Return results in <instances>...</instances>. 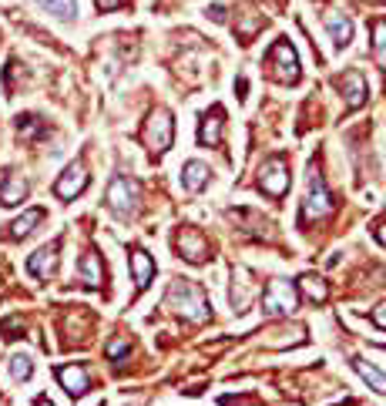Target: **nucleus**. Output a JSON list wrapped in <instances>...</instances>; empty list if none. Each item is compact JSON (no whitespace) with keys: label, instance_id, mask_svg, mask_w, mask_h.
Listing matches in <instances>:
<instances>
[{"label":"nucleus","instance_id":"a211bd4d","mask_svg":"<svg viewBox=\"0 0 386 406\" xmlns=\"http://www.w3.org/2000/svg\"><path fill=\"white\" fill-rule=\"evenodd\" d=\"M40 218H44V208H27L24 215L11 225V235L13 239H27V235L34 232V225H40Z\"/></svg>","mask_w":386,"mask_h":406},{"label":"nucleus","instance_id":"f8f14e48","mask_svg":"<svg viewBox=\"0 0 386 406\" xmlns=\"http://www.w3.org/2000/svg\"><path fill=\"white\" fill-rule=\"evenodd\" d=\"M57 380L67 390V396H84L91 390V376L84 366H61L57 369Z\"/></svg>","mask_w":386,"mask_h":406},{"label":"nucleus","instance_id":"4468645a","mask_svg":"<svg viewBox=\"0 0 386 406\" xmlns=\"http://www.w3.org/2000/svg\"><path fill=\"white\" fill-rule=\"evenodd\" d=\"M131 272H135V289L144 292L154 279V259L144 249H131Z\"/></svg>","mask_w":386,"mask_h":406},{"label":"nucleus","instance_id":"423d86ee","mask_svg":"<svg viewBox=\"0 0 386 406\" xmlns=\"http://www.w3.org/2000/svg\"><path fill=\"white\" fill-rule=\"evenodd\" d=\"M171 135H175V121H171V115H168L165 108L152 111V118H148V145H152V152L165 154L168 148H171Z\"/></svg>","mask_w":386,"mask_h":406},{"label":"nucleus","instance_id":"20e7f679","mask_svg":"<svg viewBox=\"0 0 386 406\" xmlns=\"http://www.w3.org/2000/svg\"><path fill=\"white\" fill-rule=\"evenodd\" d=\"M296 305H299L296 286L285 279L269 282V289L262 292V312H269V316H285V312H293Z\"/></svg>","mask_w":386,"mask_h":406},{"label":"nucleus","instance_id":"aec40b11","mask_svg":"<svg viewBox=\"0 0 386 406\" xmlns=\"http://www.w3.org/2000/svg\"><path fill=\"white\" fill-rule=\"evenodd\" d=\"M353 369H356V373H360L363 380H366L370 386H373L376 393H386V376H383V373H380L376 366H370L366 359H353Z\"/></svg>","mask_w":386,"mask_h":406},{"label":"nucleus","instance_id":"7c9ffc66","mask_svg":"<svg viewBox=\"0 0 386 406\" xmlns=\"http://www.w3.org/2000/svg\"><path fill=\"white\" fill-rule=\"evenodd\" d=\"M38 406H54V403H51V400H38Z\"/></svg>","mask_w":386,"mask_h":406},{"label":"nucleus","instance_id":"c756f323","mask_svg":"<svg viewBox=\"0 0 386 406\" xmlns=\"http://www.w3.org/2000/svg\"><path fill=\"white\" fill-rule=\"evenodd\" d=\"M376 239H380V242L386 245V225H380V229H376Z\"/></svg>","mask_w":386,"mask_h":406},{"label":"nucleus","instance_id":"b1692460","mask_svg":"<svg viewBox=\"0 0 386 406\" xmlns=\"http://www.w3.org/2000/svg\"><path fill=\"white\" fill-rule=\"evenodd\" d=\"M81 282H84L88 289H98V282H101V266H98V255H84V262H81Z\"/></svg>","mask_w":386,"mask_h":406},{"label":"nucleus","instance_id":"bb28decb","mask_svg":"<svg viewBox=\"0 0 386 406\" xmlns=\"http://www.w3.org/2000/svg\"><path fill=\"white\" fill-rule=\"evenodd\" d=\"M128 0H94V7L101 13H108V11H118V7H125Z\"/></svg>","mask_w":386,"mask_h":406},{"label":"nucleus","instance_id":"6ab92c4d","mask_svg":"<svg viewBox=\"0 0 386 406\" xmlns=\"http://www.w3.org/2000/svg\"><path fill=\"white\" fill-rule=\"evenodd\" d=\"M262 27H266V21H262L259 13H242V17H239V24H235V34H239L242 44H249V40L256 38Z\"/></svg>","mask_w":386,"mask_h":406},{"label":"nucleus","instance_id":"a878e982","mask_svg":"<svg viewBox=\"0 0 386 406\" xmlns=\"http://www.w3.org/2000/svg\"><path fill=\"white\" fill-rule=\"evenodd\" d=\"M302 286H306V292L309 295H312V299H326V286H322V279H316V276H306V279H302Z\"/></svg>","mask_w":386,"mask_h":406},{"label":"nucleus","instance_id":"9b49d317","mask_svg":"<svg viewBox=\"0 0 386 406\" xmlns=\"http://www.w3.org/2000/svg\"><path fill=\"white\" fill-rule=\"evenodd\" d=\"M175 249H178V252L188 259V262H205V259H208L205 239H202V232H195V229L178 232V239H175Z\"/></svg>","mask_w":386,"mask_h":406},{"label":"nucleus","instance_id":"f257e3e1","mask_svg":"<svg viewBox=\"0 0 386 406\" xmlns=\"http://www.w3.org/2000/svg\"><path fill=\"white\" fill-rule=\"evenodd\" d=\"M168 305H171V309H178L181 316L195 319V322L208 319V312H212L205 292L198 289L192 279H175V286H171V292H168Z\"/></svg>","mask_w":386,"mask_h":406},{"label":"nucleus","instance_id":"393cba45","mask_svg":"<svg viewBox=\"0 0 386 406\" xmlns=\"http://www.w3.org/2000/svg\"><path fill=\"white\" fill-rule=\"evenodd\" d=\"M11 373H13V380H30V373H34L30 356H13V359H11Z\"/></svg>","mask_w":386,"mask_h":406},{"label":"nucleus","instance_id":"4be33fe9","mask_svg":"<svg viewBox=\"0 0 386 406\" xmlns=\"http://www.w3.org/2000/svg\"><path fill=\"white\" fill-rule=\"evenodd\" d=\"M38 4L47 13H54L57 21H71V17H77V0H38Z\"/></svg>","mask_w":386,"mask_h":406},{"label":"nucleus","instance_id":"412c9836","mask_svg":"<svg viewBox=\"0 0 386 406\" xmlns=\"http://www.w3.org/2000/svg\"><path fill=\"white\" fill-rule=\"evenodd\" d=\"M44 131H47V125H44L38 115H21V118H17V135H21L24 141L40 138Z\"/></svg>","mask_w":386,"mask_h":406},{"label":"nucleus","instance_id":"1a4fd4ad","mask_svg":"<svg viewBox=\"0 0 386 406\" xmlns=\"http://www.w3.org/2000/svg\"><path fill=\"white\" fill-rule=\"evenodd\" d=\"M84 188H88V171L81 165H67L64 175L57 178V185H54V195H57V198H74V195H81Z\"/></svg>","mask_w":386,"mask_h":406},{"label":"nucleus","instance_id":"39448f33","mask_svg":"<svg viewBox=\"0 0 386 406\" xmlns=\"http://www.w3.org/2000/svg\"><path fill=\"white\" fill-rule=\"evenodd\" d=\"M138 205V185L128 181L125 175H118L111 185H108V208L118 212V215H131Z\"/></svg>","mask_w":386,"mask_h":406},{"label":"nucleus","instance_id":"c85d7f7f","mask_svg":"<svg viewBox=\"0 0 386 406\" xmlns=\"http://www.w3.org/2000/svg\"><path fill=\"white\" fill-rule=\"evenodd\" d=\"M208 13H212V21H225V7H222V4H212V7H208Z\"/></svg>","mask_w":386,"mask_h":406},{"label":"nucleus","instance_id":"0eeeda50","mask_svg":"<svg viewBox=\"0 0 386 406\" xmlns=\"http://www.w3.org/2000/svg\"><path fill=\"white\" fill-rule=\"evenodd\" d=\"M333 212V198H329V191L322 185V178L312 171L309 178V195H306V205H302V215L306 218H322Z\"/></svg>","mask_w":386,"mask_h":406},{"label":"nucleus","instance_id":"7ed1b4c3","mask_svg":"<svg viewBox=\"0 0 386 406\" xmlns=\"http://www.w3.org/2000/svg\"><path fill=\"white\" fill-rule=\"evenodd\" d=\"M259 188L266 191L269 198H283L285 188H289V168H285V158L283 154H272L262 162L259 168Z\"/></svg>","mask_w":386,"mask_h":406},{"label":"nucleus","instance_id":"f03ea898","mask_svg":"<svg viewBox=\"0 0 386 406\" xmlns=\"http://www.w3.org/2000/svg\"><path fill=\"white\" fill-rule=\"evenodd\" d=\"M266 67H272V77L283 84H296L299 81V54L285 38H279L266 54Z\"/></svg>","mask_w":386,"mask_h":406},{"label":"nucleus","instance_id":"dca6fc26","mask_svg":"<svg viewBox=\"0 0 386 406\" xmlns=\"http://www.w3.org/2000/svg\"><path fill=\"white\" fill-rule=\"evenodd\" d=\"M208 165L205 162H185V168H181V185H185V191H202L208 181Z\"/></svg>","mask_w":386,"mask_h":406},{"label":"nucleus","instance_id":"ddd939ff","mask_svg":"<svg viewBox=\"0 0 386 406\" xmlns=\"http://www.w3.org/2000/svg\"><path fill=\"white\" fill-rule=\"evenodd\" d=\"M326 30H329V38H333V44L343 51V47H349V40H353V21H349L346 13H339V11H329L326 17Z\"/></svg>","mask_w":386,"mask_h":406},{"label":"nucleus","instance_id":"cd10ccee","mask_svg":"<svg viewBox=\"0 0 386 406\" xmlns=\"http://www.w3.org/2000/svg\"><path fill=\"white\" fill-rule=\"evenodd\" d=\"M373 322H376V326H380V329H386V303H383V305H380V309H376V312H373Z\"/></svg>","mask_w":386,"mask_h":406},{"label":"nucleus","instance_id":"6e6552de","mask_svg":"<svg viewBox=\"0 0 386 406\" xmlns=\"http://www.w3.org/2000/svg\"><path fill=\"white\" fill-rule=\"evenodd\" d=\"M339 91H343V98H346V111L363 108V104H366V94H370L366 77H363L360 71H346V74L339 77Z\"/></svg>","mask_w":386,"mask_h":406},{"label":"nucleus","instance_id":"f3484780","mask_svg":"<svg viewBox=\"0 0 386 406\" xmlns=\"http://www.w3.org/2000/svg\"><path fill=\"white\" fill-rule=\"evenodd\" d=\"M27 195V181L21 175L7 171V178L0 181V205H17Z\"/></svg>","mask_w":386,"mask_h":406},{"label":"nucleus","instance_id":"5701e85b","mask_svg":"<svg viewBox=\"0 0 386 406\" xmlns=\"http://www.w3.org/2000/svg\"><path fill=\"white\" fill-rule=\"evenodd\" d=\"M373 57L386 74V21H373Z\"/></svg>","mask_w":386,"mask_h":406},{"label":"nucleus","instance_id":"9d476101","mask_svg":"<svg viewBox=\"0 0 386 406\" xmlns=\"http://www.w3.org/2000/svg\"><path fill=\"white\" fill-rule=\"evenodd\" d=\"M57 249H61V242H51V245L38 249V252L27 259V272H30L34 279H47L54 269H57Z\"/></svg>","mask_w":386,"mask_h":406},{"label":"nucleus","instance_id":"2eb2a0df","mask_svg":"<svg viewBox=\"0 0 386 406\" xmlns=\"http://www.w3.org/2000/svg\"><path fill=\"white\" fill-rule=\"evenodd\" d=\"M222 125H225V121H222V108H212L208 115H202V125H198V141H202V145H212V148L222 145Z\"/></svg>","mask_w":386,"mask_h":406}]
</instances>
